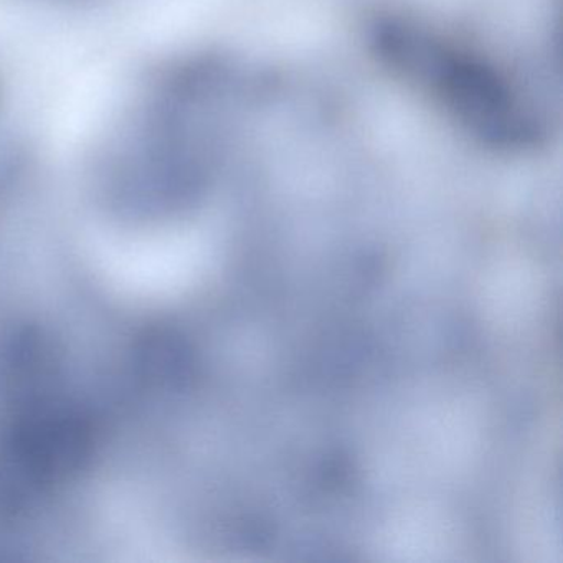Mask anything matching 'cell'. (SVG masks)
I'll list each match as a JSON object with an SVG mask.
<instances>
[{
  "label": "cell",
  "mask_w": 563,
  "mask_h": 563,
  "mask_svg": "<svg viewBox=\"0 0 563 563\" xmlns=\"http://www.w3.org/2000/svg\"><path fill=\"white\" fill-rule=\"evenodd\" d=\"M91 423L75 408L24 391L0 427V519L34 509L91 456Z\"/></svg>",
  "instance_id": "2"
},
{
  "label": "cell",
  "mask_w": 563,
  "mask_h": 563,
  "mask_svg": "<svg viewBox=\"0 0 563 563\" xmlns=\"http://www.w3.org/2000/svg\"><path fill=\"white\" fill-rule=\"evenodd\" d=\"M380 54L483 140L523 146L536 134L506 78L466 48L407 22L377 31Z\"/></svg>",
  "instance_id": "1"
}]
</instances>
